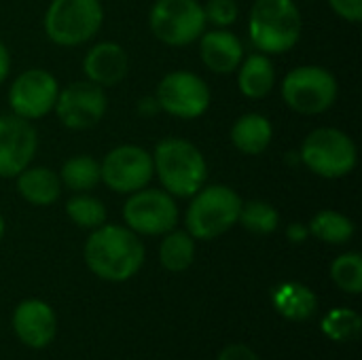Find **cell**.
I'll return each mask as SVG.
<instances>
[{
    "label": "cell",
    "instance_id": "28",
    "mask_svg": "<svg viewBox=\"0 0 362 360\" xmlns=\"http://www.w3.org/2000/svg\"><path fill=\"white\" fill-rule=\"evenodd\" d=\"M362 320L361 316L354 310H346V308H337L333 310L325 320H322V331L335 339V342H350L356 339L361 333Z\"/></svg>",
    "mask_w": 362,
    "mask_h": 360
},
{
    "label": "cell",
    "instance_id": "29",
    "mask_svg": "<svg viewBox=\"0 0 362 360\" xmlns=\"http://www.w3.org/2000/svg\"><path fill=\"white\" fill-rule=\"evenodd\" d=\"M238 2L235 0H208L204 4L206 21L214 23L216 28H229L238 19Z\"/></svg>",
    "mask_w": 362,
    "mask_h": 360
},
{
    "label": "cell",
    "instance_id": "34",
    "mask_svg": "<svg viewBox=\"0 0 362 360\" xmlns=\"http://www.w3.org/2000/svg\"><path fill=\"white\" fill-rule=\"evenodd\" d=\"M159 110V104H157V98H144L138 102V112L144 115V117H151Z\"/></svg>",
    "mask_w": 362,
    "mask_h": 360
},
{
    "label": "cell",
    "instance_id": "5",
    "mask_svg": "<svg viewBox=\"0 0 362 360\" xmlns=\"http://www.w3.org/2000/svg\"><path fill=\"white\" fill-rule=\"evenodd\" d=\"M356 144L337 127H318L301 144L299 161L320 178H344L356 168Z\"/></svg>",
    "mask_w": 362,
    "mask_h": 360
},
{
    "label": "cell",
    "instance_id": "21",
    "mask_svg": "<svg viewBox=\"0 0 362 360\" xmlns=\"http://www.w3.org/2000/svg\"><path fill=\"white\" fill-rule=\"evenodd\" d=\"M276 310L288 320H308L318 310L316 295L301 282H284L274 291Z\"/></svg>",
    "mask_w": 362,
    "mask_h": 360
},
{
    "label": "cell",
    "instance_id": "9",
    "mask_svg": "<svg viewBox=\"0 0 362 360\" xmlns=\"http://www.w3.org/2000/svg\"><path fill=\"white\" fill-rule=\"evenodd\" d=\"M125 225L138 236H165L178 223V208L168 191L140 189L123 206Z\"/></svg>",
    "mask_w": 362,
    "mask_h": 360
},
{
    "label": "cell",
    "instance_id": "20",
    "mask_svg": "<svg viewBox=\"0 0 362 360\" xmlns=\"http://www.w3.org/2000/svg\"><path fill=\"white\" fill-rule=\"evenodd\" d=\"M274 138V127L259 112L242 115L231 127V142L244 155H261Z\"/></svg>",
    "mask_w": 362,
    "mask_h": 360
},
{
    "label": "cell",
    "instance_id": "23",
    "mask_svg": "<svg viewBox=\"0 0 362 360\" xmlns=\"http://www.w3.org/2000/svg\"><path fill=\"white\" fill-rule=\"evenodd\" d=\"M195 259V242L187 231H168L159 246V261L168 272H185Z\"/></svg>",
    "mask_w": 362,
    "mask_h": 360
},
{
    "label": "cell",
    "instance_id": "24",
    "mask_svg": "<svg viewBox=\"0 0 362 360\" xmlns=\"http://www.w3.org/2000/svg\"><path fill=\"white\" fill-rule=\"evenodd\" d=\"M59 180L72 189L74 193H87L91 191L100 180V163L89 155L70 157L59 172Z\"/></svg>",
    "mask_w": 362,
    "mask_h": 360
},
{
    "label": "cell",
    "instance_id": "27",
    "mask_svg": "<svg viewBox=\"0 0 362 360\" xmlns=\"http://www.w3.org/2000/svg\"><path fill=\"white\" fill-rule=\"evenodd\" d=\"M331 278L333 282L350 293V295H358L362 291V257L358 252H346L341 257H337L331 265Z\"/></svg>",
    "mask_w": 362,
    "mask_h": 360
},
{
    "label": "cell",
    "instance_id": "6",
    "mask_svg": "<svg viewBox=\"0 0 362 360\" xmlns=\"http://www.w3.org/2000/svg\"><path fill=\"white\" fill-rule=\"evenodd\" d=\"M102 21L100 0H53L45 13V32L59 47H76L95 36Z\"/></svg>",
    "mask_w": 362,
    "mask_h": 360
},
{
    "label": "cell",
    "instance_id": "32",
    "mask_svg": "<svg viewBox=\"0 0 362 360\" xmlns=\"http://www.w3.org/2000/svg\"><path fill=\"white\" fill-rule=\"evenodd\" d=\"M286 236L293 244H303L308 238H310V227L303 225V223H293L288 229H286Z\"/></svg>",
    "mask_w": 362,
    "mask_h": 360
},
{
    "label": "cell",
    "instance_id": "8",
    "mask_svg": "<svg viewBox=\"0 0 362 360\" xmlns=\"http://www.w3.org/2000/svg\"><path fill=\"white\" fill-rule=\"evenodd\" d=\"M148 21L153 34L170 47L195 42L206 32L208 23L204 6L197 0H157Z\"/></svg>",
    "mask_w": 362,
    "mask_h": 360
},
{
    "label": "cell",
    "instance_id": "33",
    "mask_svg": "<svg viewBox=\"0 0 362 360\" xmlns=\"http://www.w3.org/2000/svg\"><path fill=\"white\" fill-rule=\"evenodd\" d=\"M8 70H11V55H8V49H6V45L0 40V83L6 79Z\"/></svg>",
    "mask_w": 362,
    "mask_h": 360
},
{
    "label": "cell",
    "instance_id": "13",
    "mask_svg": "<svg viewBox=\"0 0 362 360\" xmlns=\"http://www.w3.org/2000/svg\"><path fill=\"white\" fill-rule=\"evenodd\" d=\"M57 93V79L49 70L30 68L13 81L8 89V104L13 115L34 121L53 110Z\"/></svg>",
    "mask_w": 362,
    "mask_h": 360
},
{
    "label": "cell",
    "instance_id": "18",
    "mask_svg": "<svg viewBox=\"0 0 362 360\" xmlns=\"http://www.w3.org/2000/svg\"><path fill=\"white\" fill-rule=\"evenodd\" d=\"M17 193L32 206H51L62 193L59 176L49 168H25L17 176Z\"/></svg>",
    "mask_w": 362,
    "mask_h": 360
},
{
    "label": "cell",
    "instance_id": "3",
    "mask_svg": "<svg viewBox=\"0 0 362 360\" xmlns=\"http://www.w3.org/2000/svg\"><path fill=\"white\" fill-rule=\"evenodd\" d=\"M301 13L293 0H257L248 19V34L259 53L280 55L301 38Z\"/></svg>",
    "mask_w": 362,
    "mask_h": 360
},
{
    "label": "cell",
    "instance_id": "4",
    "mask_svg": "<svg viewBox=\"0 0 362 360\" xmlns=\"http://www.w3.org/2000/svg\"><path fill=\"white\" fill-rule=\"evenodd\" d=\"M242 197L225 185H204L187 208V233L193 240H214L238 225Z\"/></svg>",
    "mask_w": 362,
    "mask_h": 360
},
{
    "label": "cell",
    "instance_id": "35",
    "mask_svg": "<svg viewBox=\"0 0 362 360\" xmlns=\"http://www.w3.org/2000/svg\"><path fill=\"white\" fill-rule=\"evenodd\" d=\"M4 231H6V221H4V216L0 214V240H2V236H4Z\"/></svg>",
    "mask_w": 362,
    "mask_h": 360
},
{
    "label": "cell",
    "instance_id": "1",
    "mask_svg": "<svg viewBox=\"0 0 362 360\" xmlns=\"http://www.w3.org/2000/svg\"><path fill=\"white\" fill-rule=\"evenodd\" d=\"M85 263L102 280L125 282L144 263V246L138 233L121 225H102L85 244Z\"/></svg>",
    "mask_w": 362,
    "mask_h": 360
},
{
    "label": "cell",
    "instance_id": "30",
    "mask_svg": "<svg viewBox=\"0 0 362 360\" xmlns=\"http://www.w3.org/2000/svg\"><path fill=\"white\" fill-rule=\"evenodd\" d=\"M331 8L346 21L358 23L362 19V0H329Z\"/></svg>",
    "mask_w": 362,
    "mask_h": 360
},
{
    "label": "cell",
    "instance_id": "25",
    "mask_svg": "<svg viewBox=\"0 0 362 360\" xmlns=\"http://www.w3.org/2000/svg\"><path fill=\"white\" fill-rule=\"evenodd\" d=\"M66 214L74 225L83 229H91V231L106 223L104 204L98 197L87 195V193H76L74 197H70L66 204Z\"/></svg>",
    "mask_w": 362,
    "mask_h": 360
},
{
    "label": "cell",
    "instance_id": "7",
    "mask_svg": "<svg viewBox=\"0 0 362 360\" xmlns=\"http://www.w3.org/2000/svg\"><path fill=\"white\" fill-rule=\"evenodd\" d=\"M282 98L295 112L320 115L337 100V81L322 66H297L282 81Z\"/></svg>",
    "mask_w": 362,
    "mask_h": 360
},
{
    "label": "cell",
    "instance_id": "2",
    "mask_svg": "<svg viewBox=\"0 0 362 360\" xmlns=\"http://www.w3.org/2000/svg\"><path fill=\"white\" fill-rule=\"evenodd\" d=\"M153 170L172 197H193L208 178L202 151L182 138H163L153 153Z\"/></svg>",
    "mask_w": 362,
    "mask_h": 360
},
{
    "label": "cell",
    "instance_id": "16",
    "mask_svg": "<svg viewBox=\"0 0 362 360\" xmlns=\"http://www.w3.org/2000/svg\"><path fill=\"white\" fill-rule=\"evenodd\" d=\"M127 68H129L127 53L117 42H98L87 51L83 59V70L87 81L100 87H112L121 83L127 76Z\"/></svg>",
    "mask_w": 362,
    "mask_h": 360
},
{
    "label": "cell",
    "instance_id": "14",
    "mask_svg": "<svg viewBox=\"0 0 362 360\" xmlns=\"http://www.w3.org/2000/svg\"><path fill=\"white\" fill-rule=\"evenodd\" d=\"M38 149V136L28 119L0 115V178H15L23 172Z\"/></svg>",
    "mask_w": 362,
    "mask_h": 360
},
{
    "label": "cell",
    "instance_id": "22",
    "mask_svg": "<svg viewBox=\"0 0 362 360\" xmlns=\"http://www.w3.org/2000/svg\"><path fill=\"white\" fill-rule=\"evenodd\" d=\"M310 233L327 244H346L354 236V223L337 210H320L308 225Z\"/></svg>",
    "mask_w": 362,
    "mask_h": 360
},
{
    "label": "cell",
    "instance_id": "12",
    "mask_svg": "<svg viewBox=\"0 0 362 360\" xmlns=\"http://www.w3.org/2000/svg\"><path fill=\"white\" fill-rule=\"evenodd\" d=\"M108 100L104 87L91 81L70 83L68 87L59 89L53 110L57 119L70 129H89L102 121L106 115Z\"/></svg>",
    "mask_w": 362,
    "mask_h": 360
},
{
    "label": "cell",
    "instance_id": "26",
    "mask_svg": "<svg viewBox=\"0 0 362 360\" xmlns=\"http://www.w3.org/2000/svg\"><path fill=\"white\" fill-rule=\"evenodd\" d=\"M238 223L244 225V229H248L250 233L269 236V233H274L278 229L280 214H278V210L272 204L261 202V199H255V202L242 204Z\"/></svg>",
    "mask_w": 362,
    "mask_h": 360
},
{
    "label": "cell",
    "instance_id": "19",
    "mask_svg": "<svg viewBox=\"0 0 362 360\" xmlns=\"http://www.w3.org/2000/svg\"><path fill=\"white\" fill-rule=\"evenodd\" d=\"M240 91L250 100L265 98L276 85V70L265 53H252L238 66Z\"/></svg>",
    "mask_w": 362,
    "mask_h": 360
},
{
    "label": "cell",
    "instance_id": "10",
    "mask_svg": "<svg viewBox=\"0 0 362 360\" xmlns=\"http://www.w3.org/2000/svg\"><path fill=\"white\" fill-rule=\"evenodd\" d=\"M159 110L178 119H197L210 108V87L189 70H174L157 85Z\"/></svg>",
    "mask_w": 362,
    "mask_h": 360
},
{
    "label": "cell",
    "instance_id": "31",
    "mask_svg": "<svg viewBox=\"0 0 362 360\" xmlns=\"http://www.w3.org/2000/svg\"><path fill=\"white\" fill-rule=\"evenodd\" d=\"M218 360H261L257 356L255 350H250L248 346H242V344H235V346H229L225 348L221 354H218Z\"/></svg>",
    "mask_w": 362,
    "mask_h": 360
},
{
    "label": "cell",
    "instance_id": "11",
    "mask_svg": "<svg viewBox=\"0 0 362 360\" xmlns=\"http://www.w3.org/2000/svg\"><path fill=\"white\" fill-rule=\"evenodd\" d=\"M153 155L136 144L112 149L100 163V180L115 193L132 195L153 178Z\"/></svg>",
    "mask_w": 362,
    "mask_h": 360
},
{
    "label": "cell",
    "instance_id": "15",
    "mask_svg": "<svg viewBox=\"0 0 362 360\" xmlns=\"http://www.w3.org/2000/svg\"><path fill=\"white\" fill-rule=\"evenodd\" d=\"M13 329L17 337L30 348H45L53 342L57 320L53 310L40 299H28L17 306L13 314Z\"/></svg>",
    "mask_w": 362,
    "mask_h": 360
},
{
    "label": "cell",
    "instance_id": "17",
    "mask_svg": "<svg viewBox=\"0 0 362 360\" xmlns=\"http://www.w3.org/2000/svg\"><path fill=\"white\" fill-rule=\"evenodd\" d=\"M199 53L204 64L216 74H229L238 70L244 59V47L240 38L233 32H227V28L204 32L199 36Z\"/></svg>",
    "mask_w": 362,
    "mask_h": 360
}]
</instances>
